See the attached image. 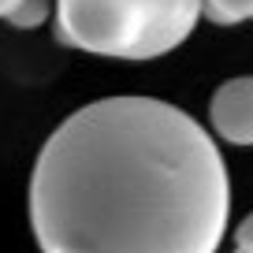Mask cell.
I'll return each mask as SVG.
<instances>
[{"mask_svg": "<svg viewBox=\"0 0 253 253\" xmlns=\"http://www.w3.org/2000/svg\"><path fill=\"white\" fill-rule=\"evenodd\" d=\"M231 175L212 134L157 97H104L71 112L30 175L41 253H216Z\"/></svg>", "mask_w": 253, "mask_h": 253, "instance_id": "1", "label": "cell"}, {"mask_svg": "<svg viewBox=\"0 0 253 253\" xmlns=\"http://www.w3.org/2000/svg\"><path fill=\"white\" fill-rule=\"evenodd\" d=\"M201 0H56V38L112 60H157L194 34Z\"/></svg>", "mask_w": 253, "mask_h": 253, "instance_id": "2", "label": "cell"}, {"mask_svg": "<svg viewBox=\"0 0 253 253\" xmlns=\"http://www.w3.org/2000/svg\"><path fill=\"white\" fill-rule=\"evenodd\" d=\"M209 123L227 145H253V75L223 82L209 104Z\"/></svg>", "mask_w": 253, "mask_h": 253, "instance_id": "3", "label": "cell"}, {"mask_svg": "<svg viewBox=\"0 0 253 253\" xmlns=\"http://www.w3.org/2000/svg\"><path fill=\"white\" fill-rule=\"evenodd\" d=\"M205 4V19H212L216 26H235L253 19V0H201Z\"/></svg>", "mask_w": 253, "mask_h": 253, "instance_id": "4", "label": "cell"}, {"mask_svg": "<svg viewBox=\"0 0 253 253\" xmlns=\"http://www.w3.org/2000/svg\"><path fill=\"white\" fill-rule=\"evenodd\" d=\"M48 19V0H23L19 4V11L8 19L11 26H23V30H34V26H41Z\"/></svg>", "mask_w": 253, "mask_h": 253, "instance_id": "5", "label": "cell"}, {"mask_svg": "<svg viewBox=\"0 0 253 253\" xmlns=\"http://www.w3.org/2000/svg\"><path fill=\"white\" fill-rule=\"evenodd\" d=\"M19 4H23V0H0V19H11L19 11Z\"/></svg>", "mask_w": 253, "mask_h": 253, "instance_id": "6", "label": "cell"}]
</instances>
